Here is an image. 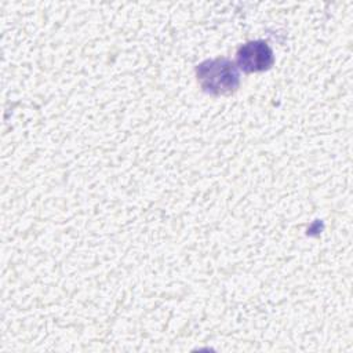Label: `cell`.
<instances>
[{"label":"cell","instance_id":"cell-1","mask_svg":"<svg viewBox=\"0 0 353 353\" xmlns=\"http://www.w3.org/2000/svg\"><path fill=\"white\" fill-rule=\"evenodd\" d=\"M196 74L201 88L212 95H226L239 87L237 68L226 58L204 61L199 65Z\"/></svg>","mask_w":353,"mask_h":353},{"label":"cell","instance_id":"cell-2","mask_svg":"<svg viewBox=\"0 0 353 353\" xmlns=\"http://www.w3.org/2000/svg\"><path fill=\"white\" fill-rule=\"evenodd\" d=\"M237 63L244 72H262L272 66L273 51L268 43L256 40L240 47L237 52Z\"/></svg>","mask_w":353,"mask_h":353}]
</instances>
